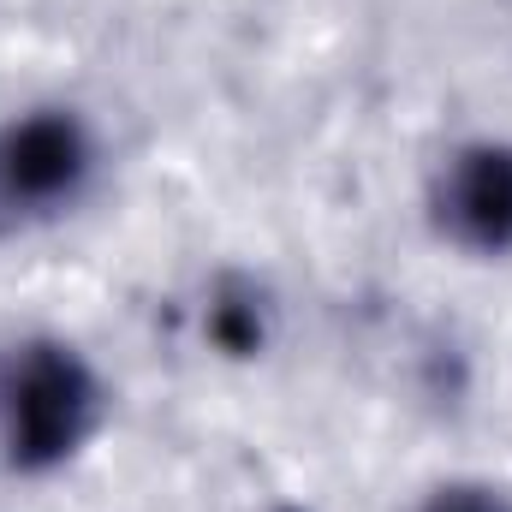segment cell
<instances>
[{"label":"cell","mask_w":512,"mask_h":512,"mask_svg":"<svg viewBox=\"0 0 512 512\" xmlns=\"http://www.w3.org/2000/svg\"><path fill=\"white\" fill-rule=\"evenodd\" d=\"M108 417V387L96 364L54 340L30 334L0 352V459L24 477L60 471L90 447Z\"/></svg>","instance_id":"obj_1"},{"label":"cell","mask_w":512,"mask_h":512,"mask_svg":"<svg viewBox=\"0 0 512 512\" xmlns=\"http://www.w3.org/2000/svg\"><path fill=\"white\" fill-rule=\"evenodd\" d=\"M274 512H304V507H274Z\"/></svg>","instance_id":"obj_6"},{"label":"cell","mask_w":512,"mask_h":512,"mask_svg":"<svg viewBox=\"0 0 512 512\" xmlns=\"http://www.w3.org/2000/svg\"><path fill=\"white\" fill-rule=\"evenodd\" d=\"M417 512H512V489L483 483V477H459V483L429 489Z\"/></svg>","instance_id":"obj_5"},{"label":"cell","mask_w":512,"mask_h":512,"mask_svg":"<svg viewBox=\"0 0 512 512\" xmlns=\"http://www.w3.org/2000/svg\"><path fill=\"white\" fill-rule=\"evenodd\" d=\"M429 221L447 245L471 256L512 251V143H459L429 179Z\"/></svg>","instance_id":"obj_3"},{"label":"cell","mask_w":512,"mask_h":512,"mask_svg":"<svg viewBox=\"0 0 512 512\" xmlns=\"http://www.w3.org/2000/svg\"><path fill=\"white\" fill-rule=\"evenodd\" d=\"M96 173V137L72 108H30L0 126V221L60 215Z\"/></svg>","instance_id":"obj_2"},{"label":"cell","mask_w":512,"mask_h":512,"mask_svg":"<svg viewBox=\"0 0 512 512\" xmlns=\"http://www.w3.org/2000/svg\"><path fill=\"white\" fill-rule=\"evenodd\" d=\"M209 340L233 358H251L268 340V298L251 280H221L215 304H209Z\"/></svg>","instance_id":"obj_4"}]
</instances>
